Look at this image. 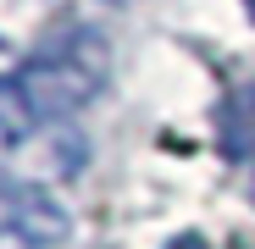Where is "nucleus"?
Segmentation results:
<instances>
[{"instance_id": "1", "label": "nucleus", "mask_w": 255, "mask_h": 249, "mask_svg": "<svg viewBox=\"0 0 255 249\" xmlns=\"http://www.w3.org/2000/svg\"><path fill=\"white\" fill-rule=\"evenodd\" d=\"M100 83H106V39L89 28L28 56L11 78H0V150L22 144L50 122H67L78 105L95 100Z\"/></svg>"}, {"instance_id": "2", "label": "nucleus", "mask_w": 255, "mask_h": 249, "mask_svg": "<svg viewBox=\"0 0 255 249\" xmlns=\"http://www.w3.org/2000/svg\"><path fill=\"white\" fill-rule=\"evenodd\" d=\"M0 233H17V238H33V244H61L72 233V216L61 211V199L39 183H22V177H0Z\"/></svg>"}, {"instance_id": "3", "label": "nucleus", "mask_w": 255, "mask_h": 249, "mask_svg": "<svg viewBox=\"0 0 255 249\" xmlns=\"http://www.w3.org/2000/svg\"><path fill=\"white\" fill-rule=\"evenodd\" d=\"M0 249H45V244H33V238H17V233H0Z\"/></svg>"}, {"instance_id": "4", "label": "nucleus", "mask_w": 255, "mask_h": 249, "mask_svg": "<svg viewBox=\"0 0 255 249\" xmlns=\"http://www.w3.org/2000/svg\"><path fill=\"white\" fill-rule=\"evenodd\" d=\"M172 249H205V238H200V233H183V238H178Z\"/></svg>"}, {"instance_id": "5", "label": "nucleus", "mask_w": 255, "mask_h": 249, "mask_svg": "<svg viewBox=\"0 0 255 249\" xmlns=\"http://www.w3.org/2000/svg\"><path fill=\"white\" fill-rule=\"evenodd\" d=\"M244 11H250V22H255V0H244Z\"/></svg>"}]
</instances>
